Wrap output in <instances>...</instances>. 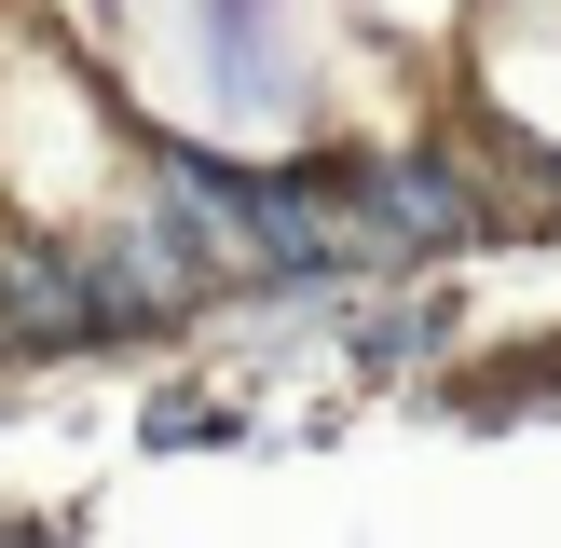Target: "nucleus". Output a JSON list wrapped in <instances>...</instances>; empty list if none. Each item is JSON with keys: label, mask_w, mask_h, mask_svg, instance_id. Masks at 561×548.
Returning a JSON list of instances; mask_svg holds the SVG:
<instances>
[{"label": "nucleus", "mask_w": 561, "mask_h": 548, "mask_svg": "<svg viewBox=\"0 0 561 548\" xmlns=\"http://www.w3.org/2000/svg\"><path fill=\"white\" fill-rule=\"evenodd\" d=\"M110 288L96 261H55V247H0V343H96Z\"/></svg>", "instance_id": "nucleus-1"}, {"label": "nucleus", "mask_w": 561, "mask_h": 548, "mask_svg": "<svg viewBox=\"0 0 561 548\" xmlns=\"http://www.w3.org/2000/svg\"><path fill=\"white\" fill-rule=\"evenodd\" d=\"M356 206L398 233V261H411V247H453L466 219H480V206H466V179H438V164H370V179H356Z\"/></svg>", "instance_id": "nucleus-2"}]
</instances>
